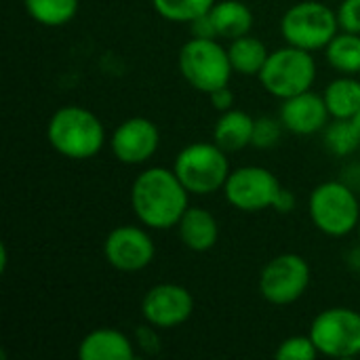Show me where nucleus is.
Listing matches in <instances>:
<instances>
[{"mask_svg":"<svg viewBox=\"0 0 360 360\" xmlns=\"http://www.w3.org/2000/svg\"><path fill=\"white\" fill-rule=\"evenodd\" d=\"M338 11L327 0H302L291 4L281 17V36L287 44L306 51H325L340 34Z\"/></svg>","mask_w":360,"mask_h":360,"instance_id":"obj_4","label":"nucleus"},{"mask_svg":"<svg viewBox=\"0 0 360 360\" xmlns=\"http://www.w3.org/2000/svg\"><path fill=\"white\" fill-rule=\"evenodd\" d=\"M253 127L255 118L243 110H228L221 112L215 127H213V141L226 152H240L253 141Z\"/></svg>","mask_w":360,"mask_h":360,"instance_id":"obj_17","label":"nucleus"},{"mask_svg":"<svg viewBox=\"0 0 360 360\" xmlns=\"http://www.w3.org/2000/svg\"><path fill=\"white\" fill-rule=\"evenodd\" d=\"M325 146L333 156H350L360 148V135L352 120L333 118L325 127Z\"/></svg>","mask_w":360,"mask_h":360,"instance_id":"obj_24","label":"nucleus"},{"mask_svg":"<svg viewBox=\"0 0 360 360\" xmlns=\"http://www.w3.org/2000/svg\"><path fill=\"white\" fill-rule=\"evenodd\" d=\"M177 232L186 249L194 253H207L219 240V221L202 207H188L177 224Z\"/></svg>","mask_w":360,"mask_h":360,"instance_id":"obj_16","label":"nucleus"},{"mask_svg":"<svg viewBox=\"0 0 360 360\" xmlns=\"http://www.w3.org/2000/svg\"><path fill=\"white\" fill-rule=\"evenodd\" d=\"M356 232H359V243H360V224H359V230H356Z\"/></svg>","mask_w":360,"mask_h":360,"instance_id":"obj_34","label":"nucleus"},{"mask_svg":"<svg viewBox=\"0 0 360 360\" xmlns=\"http://www.w3.org/2000/svg\"><path fill=\"white\" fill-rule=\"evenodd\" d=\"M135 346H139L148 354H156L160 350V340H158V329L150 323L141 325L135 329Z\"/></svg>","mask_w":360,"mask_h":360,"instance_id":"obj_28","label":"nucleus"},{"mask_svg":"<svg viewBox=\"0 0 360 360\" xmlns=\"http://www.w3.org/2000/svg\"><path fill=\"white\" fill-rule=\"evenodd\" d=\"M228 152L221 150L215 141H194L179 150L173 162V171L186 186V190L194 196H209L224 190L230 162Z\"/></svg>","mask_w":360,"mask_h":360,"instance_id":"obj_6","label":"nucleus"},{"mask_svg":"<svg viewBox=\"0 0 360 360\" xmlns=\"http://www.w3.org/2000/svg\"><path fill=\"white\" fill-rule=\"evenodd\" d=\"M209 13L215 23L217 36L226 40H234L245 34H251L255 23V15L251 6L243 0H217Z\"/></svg>","mask_w":360,"mask_h":360,"instance_id":"obj_18","label":"nucleus"},{"mask_svg":"<svg viewBox=\"0 0 360 360\" xmlns=\"http://www.w3.org/2000/svg\"><path fill=\"white\" fill-rule=\"evenodd\" d=\"M194 312L192 293L177 283H160L146 291L141 316L156 329H175L190 321Z\"/></svg>","mask_w":360,"mask_h":360,"instance_id":"obj_12","label":"nucleus"},{"mask_svg":"<svg viewBox=\"0 0 360 360\" xmlns=\"http://www.w3.org/2000/svg\"><path fill=\"white\" fill-rule=\"evenodd\" d=\"M217 0H152L154 11L171 23H192L207 15Z\"/></svg>","mask_w":360,"mask_h":360,"instance_id":"obj_23","label":"nucleus"},{"mask_svg":"<svg viewBox=\"0 0 360 360\" xmlns=\"http://www.w3.org/2000/svg\"><path fill=\"white\" fill-rule=\"evenodd\" d=\"M295 205H297L295 194H293L291 190L283 188V190L278 192V196H276V200H274L272 209H274L276 213H291V211L295 209Z\"/></svg>","mask_w":360,"mask_h":360,"instance_id":"obj_31","label":"nucleus"},{"mask_svg":"<svg viewBox=\"0 0 360 360\" xmlns=\"http://www.w3.org/2000/svg\"><path fill=\"white\" fill-rule=\"evenodd\" d=\"M319 348L314 346L310 333L308 335H291L283 340L274 352L278 360H314L319 356Z\"/></svg>","mask_w":360,"mask_h":360,"instance_id":"obj_25","label":"nucleus"},{"mask_svg":"<svg viewBox=\"0 0 360 360\" xmlns=\"http://www.w3.org/2000/svg\"><path fill=\"white\" fill-rule=\"evenodd\" d=\"M325 57L340 74H360V34L340 30V34L327 44Z\"/></svg>","mask_w":360,"mask_h":360,"instance_id":"obj_21","label":"nucleus"},{"mask_svg":"<svg viewBox=\"0 0 360 360\" xmlns=\"http://www.w3.org/2000/svg\"><path fill=\"white\" fill-rule=\"evenodd\" d=\"M209 99H211V105H213L219 114L232 110L234 103H236V97H234L232 89H230V84H226V86H221V89L209 93Z\"/></svg>","mask_w":360,"mask_h":360,"instance_id":"obj_29","label":"nucleus"},{"mask_svg":"<svg viewBox=\"0 0 360 360\" xmlns=\"http://www.w3.org/2000/svg\"><path fill=\"white\" fill-rule=\"evenodd\" d=\"M190 207V192L173 169L150 167L131 186V209L148 230L177 228Z\"/></svg>","mask_w":360,"mask_h":360,"instance_id":"obj_1","label":"nucleus"},{"mask_svg":"<svg viewBox=\"0 0 360 360\" xmlns=\"http://www.w3.org/2000/svg\"><path fill=\"white\" fill-rule=\"evenodd\" d=\"M308 213L319 232L344 238L359 230L360 202L352 186L331 179L319 184L308 198Z\"/></svg>","mask_w":360,"mask_h":360,"instance_id":"obj_5","label":"nucleus"},{"mask_svg":"<svg viewBox=\"0 0 360 360\" xmlns=\"http://www.w3.org/2000/svg\"><path fill=\"white\" fill-rule=\"evenodd\" d=\"M310 338L321 356L354 359L360 356V314L352 308H327L314 316Z\"/></svg>","mask_w":360,"mask_h":360,"instance_id":"obj_8","label":"nucleus"},{"mask_svg":"<svg viewBox=\"0 0 360 360\" xmlns=\"http://www.w3.org/2000/svg\"><path fill=\"white\" fill-rule=\"evenodd\" d=\"M105 262L118 272H141L156 257V245L146 226L122 224L114 228L103 243Z\"/></svg>","mask_w":360,"mask_h":360,"instance_id":"obj_11","label":"nucleus"},{"mask_svg":"<svg viewBox=\"0 0 360 360\" xmlns=\"http://www.w3.org/2000/svg\"><path fill=\"white\" fill-rule=\"evenodd\" d=\"M283 122L281 118H270V116H259L255 118V127H253V148L259 150H270L281 141L283 135Z\"/></svg>","mask_w":360,"mask_h":360,"instance_id":"obj_26","label":"nucleus"},{"mask_svg":"<svg viewBox=\"0 0 360 360\" xmlns=\"http://www.w3.org/2000/svg\"><path fill=\"white\" fill-rule=\"evenodd\" d=\"M177 68L181 78L192 89L207 95L230 84V78L234 74L228 46H224L217 38L192 36L179 49Z\"/></svg>","mask_w":360,"mask_h":360,"instance_id":"obj_3","label":"nucleus"},{"mask_svg":"<svg viewBox=\"0 0 360 360\" xmlns=\"http://www.w3.org/2000/svg\"><path fill=\"white\" fill-rule=\"evenodd\" d=\"M190 30H192V36H196V38H219L217 30H215V23L211 19V13L200 15L198 19H194L190 23Z\"/></svg>","mask_w":360,"mask_h":360,"instance_id":"obj_30","label":"nucleus"},{"mask_svg":"<svg viewBox=\"0 0 360 360\" xmlns=\"http://www.w3.org/2000/svg\"><path fill=\"white\" fill-rule=\"evenodd\" d=\"M278 118L283 127L293 135H314L325 131L331 114L327 110L325 97L310 89L289 99H283Z\"/></svg>","mask_w":360,"mask_h":360,"instance_id":"obj_14","label":"nucleus"},{"mask_svg":"<svg viewBox=\"0 0 360 360\" xmlns=\"http://www.w3.org/2000/svg\"><path fill=\"white\" fill-rule=\"evenodd\" d=\"M114 158L122 165L148 162L160 146V131L154 120L146 116H131L122 120L108 139Z\"/></svg>","mask_w":360,"mask_h":360,"instance_id":"obj_13","label":"nucleus"},{"mask_svg":"<svg viewBox=\"0 0 360 360\" xmlns=\"http://www.w3.org/2000/svg\"><path fill=\"white\" fill-rule=\"evenodd\" d=\"M257 78L272 97L283 101L312 89L316 80V59L312 57V51L285 44L270 51Z\"/></svg>","mask_w":360,"mask_h":360,"instance_id":"obj_7","label":"nucleus"},{"mask_svg":"<svg viewBox=\"0 0 360 360\" xmlns=\"http://www.w3.org/2000/svg\"><path fill=\"white\" fill-rule=\"evenodd\" d=\"M6 262H8L6 245H0V272H6Z\"/></svg>","mask_w":360,"mask_h":360,"instance_id":"obj_32","label":"nucleus"},{"mask_svg":"<svg viewBox=\"0 0 360 360\" xmlns=\"http://www.w3.org/2000/svg\"><path fill=\"white\" fill-rule=\"evenodd\" d=\"M283 190L278 177L257 165H247L232 169L224 186L226 200L243 213H259L274 205L278 192Z\"/></svg>","mask_w":360,"mask_h":360,"instance_id":"obj_10","label":"nucleus"},{"mask_svg":"<svg viewBox=\"0 0 360 360\" xmlns=\"http://www.w3.org/2000/svg\"><path fill=\"white\" fill-rule=\"evenodd\" d=\"M312 270L300 253H281L259 272V293L272 306H291L310 287Z\"/></svg>","mask_w":360,"mask_h":360,"instance_id":"obj_9","label":"nucleus"},{"mask_svg":"<svg viewBox=\"0 0 360 360\" xmlns=\"http://www.w3.org/2000/svg\"><path fill=\"white\" fill-rule=\"evenodd\" d=\"M323 97L331 118L350 120L360 110V80L356 76L342 74L325 86Z\"/></svg>","mask_w":360,"mask_h":360,"instance_id":"obj_19","label":"nucleus"},{"mask_svg":"<svg viewBox=\"0 0 360 360\" xmlns=\"http://www.w3.org/2000/svg\"><path fill=\"white\" fill-rule=\"evenodd\" d=\"M327 2H338V0H327Z\"/></svg>","mask_w":360,"mask_h":360,"instance_id":"obj_35","label":"nucleus"},{"mask_svg":"<svg viewBox=\"0 0 360 360\" xmlns=\"http://www.w3.org/2000/svg\"><path fill=\"white\" fill-rule=\"evenodd\" d=\"M51 148L70 160H89L105 146V127L95 112L82 105H61L46 122Z\"/></svg>","mask_w":360,"mask_h":360,"instance_id":"obj_2","label":"nucleus"},{"mask_svg":"<svg viewBox=\"0 0 360 360\" xmlns=\"http://www.w3.org/2000/svg\"><path fill=\"white\" fill-rule=\"evenodd\" d=\"M228 55L232 70L240 76H259L262 68L268 61V46L262 38L253 34H245L240 38L230 40L228 44Z\"/></svg>","mask_w":360,"mask_h":360,"instance_id":"obj_20","label":"nucleus"},{"mask_svg":"<svg viewBox=\"0 0 360 360\" xmlns=\"http://www.w3.org/2000/svg\"><path fill=\"white\" fill-rule=\"evenodd\" d=\"M76 356L80 360H133L135 344L118 329H93L78 344Z\"/></svg>","mask_w":360,"mask_h":360,"instance_id":"obj_15","label":"nucleus"},{"mask_svg":"<svg viewBox=\"0 0 360 360\" xmlns=\"http://www.w3.org/2000/svg\"><path fill=\"white\" fill-rule=\"evenodd\" d=\"M338 21L344 32L360 34V0H340Z\"/></svg>","mask_w":360,"mask_h":360,"instance_id":"obj_27","label":"nucleus"},{"mask_svg":"<svg viewBox=\"0 0 360 360\" xmlns=\"http://www.w3.org/2000/svg\"><path fill=\"white\" fill-rule=\"evenodd\" d=\"M352 120V124L356 127V131H359V135H360V110L354 114V118H350Z\"/></svg>","mask_w":360,"mask_h":360,"instance_id":"obj_33","label":"nucleus"},{"mask_svg":"<svg viewBox=\"0 0 360 360\" xmlns=\"http://www.w3.org/2000/svg\"><path fill=\"white\" fill-rule=\"evenodd\" d=\"M80 0H23L25 13L44 27L68 25L78 13Z\"/></svg>","mask_w":360,"mask_h":360,"instance_id":"obj_22","label":"nucleus"}]
</instances>
